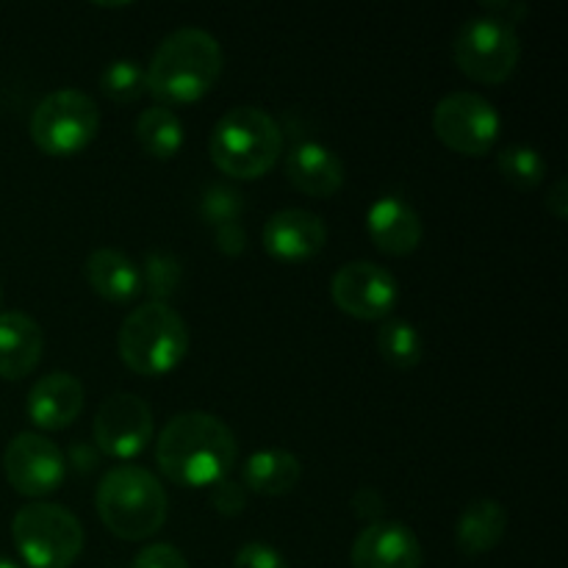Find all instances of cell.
<instances>
[{"mask_svg":"<svg viewBox=\"0 0 568 568\" xmlns=\"http://www.w3.org/2000/svg\"><path fill=\"white\" fill-rule=\"evenodd\" d=\"M453 59L469 81L497 87L508 81L519 67L521 39L514 26L497 17H471L455 37Z\"/></svg>","mask_w":568,"mask_h":568,"instance_id":"cell-8","label":"cell"},{"mask_svg":"<svg viewBox=\"0 0 568 568\" xmlns=\"http://www.w3.org/2000/svg\"><path fill=\"white\" fill-rule=\"evenodd\" d=\"M139 272H142V288H148L150 303H164L181 288L183 266L172 253H148Z\"/></svg>","mask_w":568,"mask_h":568,"instance_id":"cell-26","label":"cell"},{"mask_svg":"<svg viewBox=\"0 0 568 568\" xmlns=\"http://www.w3.org/2000/svg\"><path fill=\"white\" fill-rule=\"evenodd\" d=\"M100 131V109L78 89H59L39 100L28 133L50 159H72L94 142Z\"/></svg>","mask_w":568,"mask_h":568,"instance_id":"cell-7","label":"cell"},{"mask_svg":"<svg viewBox=\"0 0 568 568\" xmlns=\"http://www.w3.org/2000/svg\"><path fill=\"white\" fill-rule=\"evenodd\" d=\"M497 166L503 172L505 183L516 189H538L547 178V164H544L541 153L530 144H508L503 148V153L497 155Z\"/></svg>","mask_w":568,"mask_h":568,"instance_id":"cell-24","label":"cell"},{"mask_svg":"<svg viewBox=\"0 0 568 568\" xmlns=\"http://www.w3.org/2000/svg\"><path fill=\"white\" fill-rule=\"evenodd\" d=\"M83 275H87L89 288L98 297L116 305L131 303L142 292V272H139V266L125 253H120L114 247L94 250L87 258Z\"/></svg>","mask_w":568,"mask_h":568,"instance_id":"cell-19","label":"cell"},{"mask_svg":"<svg viewBox=\"0 0 568 568\" xmlns=\"http://www.w3.org/2000/svg\"><path fill=\"white\" fill-rule=\"evenodd\" d=\"M214 247L220 250L227 258H236L247 250V231L242 227V222H233V225H222L214 231Z\"/></svg>","mask_w":568,"mask_h":568,"instance_id":"cell-31","label":"cell"},{"mask_svg":"<svg viewBox=\"0 0 568 568\" xmlns=\"http://www.w3.org/2000/svg\"><path fill=\"white\" fill-rule=\"evenodd\" d=\"M6 480L20 497H48L59 491L67 475V460L59 444L39 433H20L11 438L3 455Z\"/></svg>","mask_w":568,"mask_h":568,"instance_id":"cell-11","label":"cell"},{"mask_svg":"<svg viewBox=\"0 0 568 568\" xmlns=\"http://www.w3.org/2000/svg\"><path fill=\"white\" fill-rule=\"evenodd\" d=\"M100 89L111 103H136L144 92H148V75L144 67L133 59L111 61L103 72H100Z\"/></svg>","mask_w":568,"mask_h":568,"instance_id":"cell-25","label":"cell"},{"mask_svg":"<svg viewBox=\"0 0 568 568\" xmlns=\"http://www.w3.org/2000/svg\"><path fill=\"white\" fill-rule=\"evenodd\" d=\"M64 460L67 466H72L75 471H92L94 466H98V447H92V444H72L70 453H64Z\"/></svg>","mask_w":568,"mask_h":568,"instance_id":"cell-33","label":"cell"},{"mask_svg":"<svg viewBox=\"0 0 568 568\" xmlns=\"http://www.w3.org/2000/svg\"><path fill=\"white\" fill-rule=\"evenodd\" d=\"M331 297L336 308L353 320L383 322L397 308L399 283L375 261H353L333 275Z\"/></svg>","mask_w":568,"mask_h":568,"instance_id":"cell-10","label":"cell"},{"mask_svg":"<svg viewBox=\"0 0 568 568\" xmlns=\"http://www.w3.org/2000/svg\"><path fill=\"white\" fill-rule=\"evenodd\" d=\"M83 392L81 381L70 372H50L33 383L28 394V416L39 430H67L81 416Z\"/></svg>","mask_w":568,"mask_h":568,"instance_id":"cell-16","label":"cell"},{"mask_svg":"<svg viewBox=\"0 0 568 568\" xmlns=\"http://www.w3.org/2000/svg\"><path fill=\"white\" fill-rule=\"evenodd\" d=\"M211 505L222 516H239L247 508V488L242 483H231L225 477V480L211 488Z\"/></svg>","mask_w":568,"mask_h":568,"instance_id":"cell-30","label":"cell"},{"mask_svg":"<svg viewBox=\"0 0 568 568\" xmlns=\"http://www.w3.org/2000/svg\"><path fill=\"white\" fill-rule=\"evenodd\" d=\"M353 568H422V544L403 521H375L358 532L349 552Z\"/></svg>","mask_w":568,"mask_h":568,"instance_id":"cell-14","label":"cell"},{"mask_svg":"<svg viewBox=\"0 0 568 568\" xmlns=\"http://www.w3.org/2000/svg\"><path fill=\"white\" fill-rule=\"evenodd\" d=\"M216 170L236 181H255L281 161L283 133L275 116L255 105H239L216 120L209 139Z\"/></svg>","mask_w":568,"mask_h":568,"instance_id":"cell-4","label":"cell"},{"mask_svg":"<svg viewBox=\"0 0 568 568\" xmlns=\"http://www.w3.org/2000/svg\"><path fill=\"white\" fill-rule=\"evenodd\" d=\"M233 568H288L286 558L264 541H250L233 558Z\"/></svg>","mask_w":568,"mask_h":568,"instance_id":"cell-28","label":"cell"},{"mask_svg":"<svg viewBox=\"0 0 568 568\" xmlns=\"http://www.w3.org/2000/svg\"><path fill=\"white\" fill-rule=\"evenodd\" d=\"M261 242L266 253L281 264H303L325 250L327 225L308 209H283L266 220Z\"/></svg>","mask_w":568,"mask_h":568,"instance_id":"cell-13","label":"cell"},{"mask_svg":"<svg viewBox=\"0 0 568 568\" xmlns=\"http://www.w3.org/2000/svg\"><path fill=\"white\" fill-rule=\"evenodd\" d=\"M94 505L105 530L120 541H148L170 514V499L159 477L133 464L105 471Z\"/></svg>","mask_w":568,"mask_h":568,"instance_id":"cell-3","label":"cell"},{"mask_svg":"<svg viewBox=\"0 0 568 568\" xmlns=\"http://www.w3.org/2000/svg\"><path fill=\"white\" fill-rule=\"evenodd\" d=\"M153 438V410L136 394H111L94 416V447L116 460H131Z\"/></svg>","mask_w":568,"mask_h":568,"instance_id":"cell-12","label":"cell"},{"mask_svg":"<svg viewBox=\"0 0 568 568\" xmlns=\"http://www.w3.org/2000/svg\"><path fill=\"white\" fill-rule=\"evenodd\" d=\"M353 510L358 519L369 521V525H375V521H381L383 516V497L377 488H358V491L353 494Z\"/></svg>","mask_w":568,"mask_h":568,"instance_id":"cell-32","label":"cell"},{"mask_svg":"<svg viewBox=\"0 0 568 568\" xmlns=\"http://www.w3.org/2000/svg\"><path fill=\"white\" fill-rule=\"evenodd\" d=\"M433 131L438 142L466 159H480L497 144L503 122L497 109L477 92H453L438 100L433 111Z\"/></svg>","mask_w":568,"mask_h":568,"instance_id":"cell-9","label":"cell"},{"mask_svg":"<svg viewBox=\"0 0 568 568\" xmlns=\"http://www.w3.org/2000/svg\"><path fill=\"white\" fill-rule=\"evenodd\" d=\"M377 353L388 366L399 372L416 369L425 358L422 333L405 320H386L377 331Z\"/></svg>","mask_w":568,"mask_h":568,"instance_id":"cell-23","label":"cell"},{"mask_svg":"<svg viewBox=\"0 0 568 568\" xmlns=\"http://www.w3.org/2000/svg\"><path fill=\"white\" fill-rule=\"evenodd\" d=\"M547 211L555 220H568V183L566 178H558L552 186L547 189Z\"/></svg>","mask_w":568,"mask_h":568,"instance_id":"cell-34","label":"cell"},{"mask_svg":"<svg viewBox=\"0 0 568 568\" xmlns=\"http://www.w3.org/2000/svg\"><path fill=\"white\" fill-rule=\"evenodd\" d=\"M116 349L133 375H170L189 353V327L170 305L148 300L125 316L116 336Z\"/></svg>","mask_w":568,"mask_h":568,"instance_id":"cell-5","label":"cell"},{"mask_svg":"<svg viewBox=\"0 0 568 568\" xmlns=\"http://www.w3.org/2000/svg\"><path fill=\"white\" fill-rule=\"evenodd\" d=\"M0 568H20L14 564V560H9V558H0Z\"/></svg>","mask_w":568,"mask_h":568,"instance_id":"cell-35","label":"cell"},{"mask_svg":"<svg viewBox=\"0 0 568 568\" xmlns=\"http://www.w3.org/2000/svg\"><path fill=\"white\" fill-rule=\"evenodd\" d=\"M0 300H3V292H0Z\"/></svg>","mask_w":568,"mask_h":568,"instance_id":"cell-36","label":"cell"},{"mask_svg":"<svg viewBox=\"0 0 568 568\" xmlns=\"http://www.w3.org/2000/svg\"><path fill=\"white\" fill-rule=\"evenodd\" d=\"M11 538L28 568H70L83 552V527L61 505L31 503L17 510Z\"/></svg>","mask_w":568,"mask_h":568,"instance_id":"cell-6","label":"cell"},{"mask_svg":"<svg viewBox=\"0 0 568 568\" xmlns=\"http://www.w3.org/2000/svg\"><path fill=\"white\" fill-rule=\"evenodd\" d=\"M136 142L144 155L155 161H170L183 148V125L178 114L164 105L142 111L136 120Z\"/></svg>","mask_w":568,"mask_h":568,"instance_id":"cell-22","label":"cell"},{"mask_svg":"<svg viewBox=\"0 0 568 568\" xmlns=\"http://www.w3.org/2000/svg\"><path fill=\"white\" fill-rule=\"evenodd\" d=\"M131 568H189V560L172 544H148L142 552H136Z\"/></svg>","mask_w":568,"mask_h":568,"instance_id":"cell-29","label":"cell"},{"mask_svg":"<svg viewBox=\"0 0 568 568\" xmlns=\"http://www.w3.org/2000/svg\"><path fill=\"white\" fill-rule=\"evenodd\" d=\"M286 178L297 192L308 197H333L342 192L347 170L336 150L327 144L300 142L286 155Z\"/></svg>","mask_w":568,"mask_h":568,"instance_id":"cell-17","label":"cell"},{"mask_svg":"<svg viewBox=\"0 0 568 568\" xmlns=\"http://www.w3.org/2000/svg\"><path fill=\"white\" fill-rule=\"evenodd\" d=\"M508 532V510L494 499H475L466 505L455 525V544L466 558L494 552Z\"/></svg>","mask_w":568,"mask_h":568,"instance_id":"cell-20","label":"cell"},{"mask_svg":"<svg viewBox=\"0 0 568 568\" xmlns=\"http://www.w3.org/2000/svg\"><path fill=\"white\" fill-rule=\"evenodd\" d=\"M244 214V197L233 186L225 183H214L203 192L200 197V216H203L205 225L216 227L233 225V222L242 220Z\"/></svg>","mask_w":568,"mask_h":568,"instance_id":"cell-27","label":"cell"},{"mask_svg":"<svg viewBox=\"0 0 568 568\" xmlns=\"http://www.w3.org/2000/svg\"><path fill=\"white\" fill-rule=\"evenodd\" d=\"M366 233L381 253L405 258L419 250L425 225L414 205H408L397 194H386V197H377L366 211Z\"/></svg>","mask_w":568,"mask_h":568,"instance_id":"cell-15","label":"cell"},{"mask_svg":"<svg viewBox=\"0 0 568 568\" xmlns=\"http://www.w3.org/2000/svg\"><path fill=\"white\" fill-rule=\"evenodd\" d=\"M44 333L37 320L22 311H0V377L22 381L39 366Z\"/></svg>","mask_w":568,"mask_h":568,"instance_id":"cell-18","label":"cell"},{"mask_svg":"<svg viewBox=\"0 0 568 568\" xmlns=\"http://www.w3.org/2000/svg\"><path fill=\"white\" fill-rule=\"evenodd\" d=\"M222 64L225 55L216 37L203 28H178L161 39L144 70L150 98L164 109L197 103L220 81Z\"/></svg>","mask_w":568,"mask_h":568,"instance_id":"cell-2","label":"cell"},{"mask_svg":"<svg viewBox=\"0 0 568 568\" xmlns=\"http://www.w3.org/2000/svg\"><path fill=\"white\" fill-rule=\"evenodd\" d=\"M239 444L231 427L205 410L172 416L155 442L161 475L181 488H214L236 466Z\"/></svg>","mask_w":568,"mask_h":568,"instance_id":"cell-1","label":"cell"},{"mask_svg":"<svg viewBox=\"0 0 568 568\" xmlns=\"http://www.w3.org/2000/svg\"><path fill=\"white\" fill-rule=\"evenodd\" d=\"M303 480V464L288 449H261L242 469V486L261 497H286Z\"/></svg>","mask_w":568,"mask_h":568,"instance_id":"cell-21","label":"cell"}]
</instances>
